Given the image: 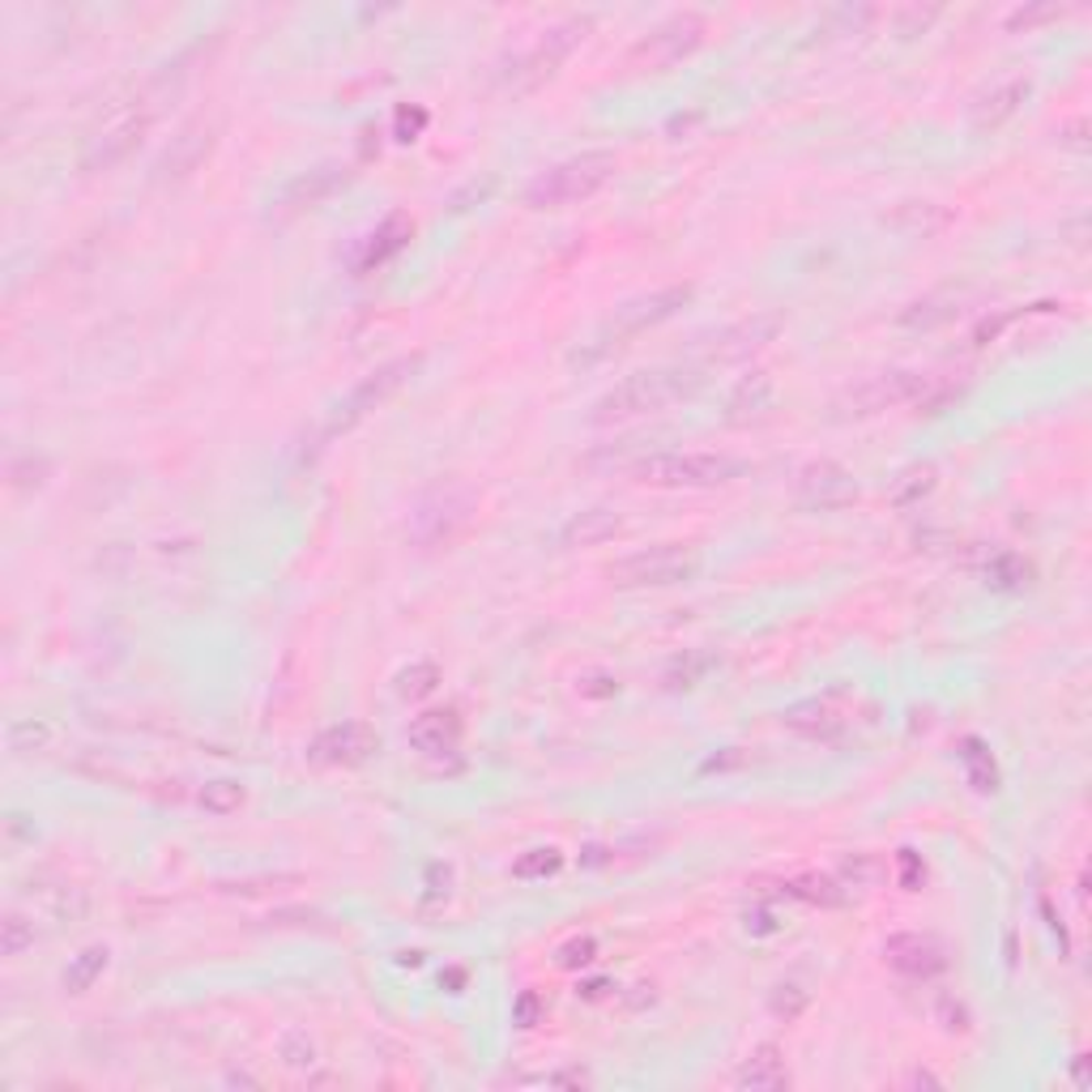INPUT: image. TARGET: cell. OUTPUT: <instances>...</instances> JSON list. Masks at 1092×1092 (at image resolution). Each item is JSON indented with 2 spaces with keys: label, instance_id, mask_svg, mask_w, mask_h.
Segmentation results:
<instances>
[{
  "label": "cell",
  "instance_id": "cell-1",
  "mask_svg": "<svg viewBox=\"0 0 1092 1092\" xmlns=\"http://www.w3.org/2000/svg\"><path fill=\"white\" fill-rule=\"evenodd\" d=\"M951 397H960V388L944 376L930 372H880L854 384L841 402H836V418H871L880 410H896V406H914V410H944Z\"/></svg>",
  "mask_w": 1092,
  "mask_h": 1092
},
{
  "label": "cell",
  "instance_id": "cell-2",
  "mask_svg": "<svg viewBox=\"0 0 1092 1092\" xmlns=\"http://www.w3.org/2000/svg\"><path fill=\"white\" fill-rule=\"evenodd\" d=\"M696 388H700V372H691V367H645V372H632L615 388H606L593 402L590 418L593 423H623V418L657 414L683 397H691Z\"/></svg>",
  "mask_w": 1092,
  "mask_h": 1092
},
{
  "label": "cell",
  "instance_id": "cell-3",
  "mask_svg": "<svg viewBox=\"0 0 1092 1092\" xmlns=\"http://www.w3.org/2000/svg\"><path fill=\"white\" fill-rule=\"evenodd\" d=\"M691 295H696V287H691V282H675V287H662V291H649V295H641V299H627L623 308H615V316L593 333L590 346L572 355V367L602 363V358H611L615 351H623L632 337H641L645 329L666 325L670 316H679L683 308L691 303Z\"/></svg>",
  "mask_w": 1092,
  "mask_h": 1092
},
{
  "label": "cell",
  "instance_id": "cell-4",
  "mask_svg": "<svg viewBox=\"0 0 1092 1092\" xmlns=\"http://www.w3.org/2000/svg\"><path fill=\"white\" fill-rule=\"evenodd\" d=\"M620 171V158L611 149H585V154H572L555 167L538 171V176L526 184L521 201L526 209H568L590 201L593 193H602L611 179Z\"/></svg>",
  "mask_w": 1092,
  "mask_h": 1092
},
{
  "label": "cell",
  "instance_id": "cell-5",
  "mask_svg": "<svg viewBox=\"0 0 1092 1092\" xmlns=\"http://www.w3.org/2000/svg\"><path fill=\"white\" fill-rule=\"evenodd\" d=\"M478 517V491L461 478H444L427 487L410 508V542L418 551H440L453 547Z\"/></svg>",
  "mask_w": 1092,
  "mask_h": 1092
},
{
  "label": "cell",
  "instance_id": "cell-6",
  "mask_svg": "<svg viewBox=\"0 0 1092 1092\" xmlns=\"http://www.w3.org/2000/svg\"><path fill=\"white\" fill-rule=\"evenodd\" d=\"M747 474V461L730 453H645L632 461V478L662 491H709Z\"/></svg>",
  "mask_w": 1092,
  "mask_h": 1092
},
{
  "label": "cell",
  "instance_id": "cell-7",
  "mask_svg": "<svg viewBox=\"0 0 1092 1092\" xmlns=\"http://www.w3.org/2000/svg\"><path fill=\"white\" fill-rule=\"evenodd\" d=\"M158 107H163V94L154 86H146L128 107H119V112H112L98 128H90L86 146H82V158H77L82 171H86V176H98V171L119 167L133 149L142 146V137L149 133Z\"/></svg>",
  "mask_w": 1092,
  "mask_h": 1092
},
{
  "label": "cell",
  "instance_id": "cell-8",
  "mask_svg": "<svg viewBox=\"0 0 1092 1092\" xmlns=\"http://www.w3.org/2000/svg\"><path fill=\"white\" fill-rule=\"evenodd\" d=\"M590 30H593L590 13H572V18H563L555 27H547L538 34V43H533L530 52H521V56L512 60V69H503L500 73L503 86L517 90V94H530V90H538L542 82H551L563 60L590 39Z\"/></svg>",
  "mask_w": 1092,
  "mask_h": 1092
},
{
  "label": "cell",
  "instance_id": "cell-9",
  "mask_svg": "<svg viewBox=\"0 0 1092 1092\" xmlns=\"http://www.w3.org/2000/svg\"><path fill=\"white\" fill-rule=\"evenodd\" d=\"M700 576V551L683 542H657L611 563V581L620 590H670Z\"/></svg>",
  "mask_w": 1092,
  "mask_h": 1092
},
{
  "label": "cell",
  "instance_id": "cell-10",
  "mask_svg": "<svg viewBox=\"0 0 1092 1092\" xmlns=\"http://www.w3.org/2000/svg\"><path fill=\"white\" fill-rule=\"evenodd\" d=\"M423 372V351H414V355H397V358H388V363H381L372 376H363V381L329 410V418H325V436H342V431H351V427H358L367 414L376 410V406H384L388 397H397L406 384L414 381Z\"/></svg>",
  "mask_w": 1092,
  "mask_h": 1092
},
{
  "label": "cell",
  "instance_id": "cell-11",
  "mask_svg": "<svg viewBox=\"0 0 1092 1092\" xmlns=\"http://www.w3.org/2000/svg\"><path fill=\"white\" fill-rule=\"evenodd\" d=\"M705 34H709L705 13L679 9V13L662 18L645 39H636V48H632V56L627 60L641 64V69H670V64H679V60L691 56V52L705 43Z\"/></svg>",
  "mask_w": 1092,
  "mask_h": 1092
},
{
  "label": "cell",
  "instance_id": "cell-12",
  "mask_svg": "<svg viewBox=\"0 0 1092 1092\" xmlns=\"http://www.w3.org/2000/svg\"><path fill=\"white\" fill-rule=\"evenodd\" d=\"M857 496H862L857 478L841 461H832V457L807 461L798 470L794 500L802 512H841V508H854Z\"/></svg>",
  "mask_w": 1092,
  "mask_h": 1092
},
{
  "label": "cell",
  "instance_id": "cell-13",
  "mask_svg": "<svg viewBox=\"0 0 1092 1092\" xmlns=\"http://www.w3.org/2000/svg\"><path fill=\"white\" fill-rule=\"evenodd\" d=\"M1029 94H1033V77L1029 73H1003V77H995L990 86H981L969 98V128H974L977 137L999 133L1007 119L1020 116V107L1029 103Z\"/></svg>",
  "mask_w": 1092,
  "mask_h": 1092
},
{
  "label": "cell",
  "instance_id": "cell-14",
  "mask_svg": "<svg viewBox=\"0 0 1092 1092\" xmlns=\"http://www.w3.org/2000/svg\"><path fill=\"white\" fill-rule=\"evenodd\" d=\"M214 146H218V124L206 116L188 119L176 137H171V146L154 158V184H179V179H188L214 154Z\"/></svg>",
  "mask_w": 1092,
  "mask_h": 1092
},
{
  "label": "cell",
  "instance_id": "cell-15",
  "mask_svg": "<svg viewBox=\"0 0 1092 1092\" xmlns=\"http://www.w3.org/2000/svg\"><path fill=\"white\" fill-rule=\"evenodd\" d=\"M376 751H381L376 726H367V721H337V726H325L321 735L312 738L308 760L325 768H355V765H367Z\"/></svg>",
  "mask_w": 1092,
  "mask_h": 1092
},
{
  "label": "cell",
  "instance_id": "cell-16",
  "mask_svg": "<svg viewBox=\"0 0 1092 1092\" xmlns=\"http://www.w3.org/2000/svg\"><path fill=\"white\" fill-rule=\"evenodd\" d=\"M351 179H355V171H351L346 163H316V167L299 171L295 179H287V188L278 193V206H273V214H278V218H295V214H303V209L325 206L329 197H337Z\"/></svg>",
  "mask_w": 1092,
  "mask_h": 1092
},
{
  "label": "cell",
  "instance_id": "cell-17",
  "mask_svg": "<svg viewBox=\"0 0 1092 1092\" xmlns=\"http://www.w3.org/2000/svg\"><path fill=\"white\" fill-rule=\"evenodd\" d=\"M887 965L901 977H914V981H930L947 969V947L935 935H922V930H905V935H892L884 944Z\"/></svg>",
  "mask_w": 1092,
  "mask_h": 1092
},
{
  "label": "cell",
  "instance_id": "cell-18",
  "mask_svg": "<svg viewBox=\"0 0 1092 1092\" xmlns=\"http://www.w3.org/2000/svg\"><path fill=\"white\" fill-rule=\"evenodd\" d=\"M969 287L965 282H947V287H935L930 295L914 299L909 308H901V316H896V325L901 329H914V333H930V329L947 325V321H956L960 312H965V303H969Z\"/></svg>",
  "mask_w": 1092,
  "mask_h": 1092
},
{
  "label": "cell",
  "instance_id": "cell-19",
  "mask_svg": "<svg viewBox=\"0 0 1092 1092\" xmlns=\"http://www.w3.org/2000/svg\"><path fill=\"white\" fill-rule=\"evenodd\" d=\"M777 333H781V316H777V312H765V316H747V321H738V325L721 329V333L713 337L709 358H717V363H738V358H747L751 351L768 346V342H772Z\"/></svg>",
  "mask_w": 1092,
  "mask_h": 1092
},
{
  "label": "cell",
  "instance_id": "cell-20",
  "mask_svg": "<svg viewBox=\"0 0 1092 1092\" xmlns=\"http://www.w3.org/2000/svg\"><path fill=\"white\" fill-rule=\"evenodd\" d=\"M461 735H466V726H461L457 709H427L410 721V735L406 738H410V747L418 756L440 760V756H453L461 747Z\"/></svg>",
  "mask_w": 1092,
  "mask_h": 1092
},
{
  "label": "cell",
  "instance_id": "cell-21",
  "mask_svg": "<svg viewBox=\"0 0 1092 1092\" xmlns=\"http://www.w3.org/2000/svg\"><path fill=\"white\" fill-rule=\"evenodd\" d=\"M772 402H777V384L768 372H747V376H738L730 384V393H726V423L730 427H747V423H760L768 410H772Z\"/></svg>",
  "mask_w": 1092,
  "mask_h": 1092
},
{
  "label": "cell",
  "instance_id": "cell-22",
  "mask_svg": "<svg viewBox=\"0 0 1092 1092\" xmlns=\"http://www.w3.org/2000/svg\"><path fill=\"white\" fill-rule=\"evenodd\" d=\"M410 236H414L410 214H388L381 227L363 239V248H358V257H355V273H372V269L388 266V261L410 243Z\"/></svg>",
  "mask_w": 1092,
  "mask_h": 1092
},
{
  "label": "cell",
  "instance_id": "cell-23",
  "mask_svg": "<svg viewBox=\"0 0 1092 1092\" xmlns=\"http://www.w3.org/2000/svg\"><path fill=\"white\" fill-rule=\"evenodd\" d=\"M615 533H623V517L615 508L597 503V508H581V512H572V517L563 521L560 542L563 547H602V542H611Z\"/></svg>",
  "mask_w": 1092,
  "mask_h": 1092
},
{
  "label": "cell",
  "instance_id": "cell-24",
  "mask_svg": "<svg viewBox=\"0 0 1092 1092\" xmlns=\"http://www.w3.org/2000/svg\"><path fill=\"white\" fill-rule=\"evenodd\" d=\"M735 1089H751V1092H781L790 1089V1067L781 1059L777 1046H760L751 1050L742 1067L735 1071Z\"/></svg>",
  "mask_w": 1092,
  "mask_h": 1092
},
{
  "label": "cell",
  "instance_id": "cell-25",
  "mask_svg": "<svg viewBox=\"0 0 1092 1092\" xmlns=\"http://www.w3.org/2000/svg\"><path fill=\"white\" fill-rule=\"evenodd\" d=\"M781 726L786 730H794L802 738H836L845 730V717L841 709H832V700H798L790 709L781 713Z\"/></svg>",
  "mask_w": 1092,
  "mask_h": 1092
},
{
  "label": "cell",
  "instance_id": "cell-26",
  "mask_svg": "<svg viewBox=\"0 0 1092 1092\" xmlns=\"http://www.w3.org/2000/svg\"><path fill=\"white\" fill-rule=\"evenodd\" d=\"M717 666H721V657L713 649H683L666 662L662 687H666V691H691V687H700V683L709 679Z\"/></svg>",
  "mask_w": 1092,
  "mask_h": 1092
},
{
  "label": "cell",
  "instance_id": "cell-27",
  "mask_svg": "<svg viewBox=\"0 0 1092 1092\" xmlns=\"http://www.w3.org/2000/svg\"><path fill=\"white\" fill-rule=\"evenodd\" d=\"M777 896L836 909V905H845V901H850V887L841 884L836 875H794V880H781V884H777Z\"/></svg>",
  "mask_w": 1092,
  "mask_h": 1092
},
{
  "label": "cell",
  "instance_id": "cell-28",
  "mask_svg": "<svg viewBox=\"0 0 1092 1092\" xmlns=\"http://www.w3.org/2000/svg\"><path fill=\"white\" fill-rule=\"evenodd\" d=\"M956 756H960L965 777H969V786H974L977 794H999L1003 777H999V765H995V756H990V747L981 738H965Z\"/></svg>",
  "mask_w": 1092,
  "mask_h": 1092
},
{
  "label": "cell",
  "instance_id": "cell-29",
  "mask_svg": "<svg viewBox=\"0 0 1092 1092\" xmlns=\"http://www.w3.org/2000/svg\"><path fill=\"white\" fill-rule=\"evenodd\" d=\"M1037 576V568L1025 555H1016V551H995L990 563H986V585L990 590H1003V593H1020L1029 590Z\"/></svg>",
  "mask_w": 1092,
  "mask_h": 1092
},
{
  "label": "cell",
  "instance_id": "cell-30",
  "mask_svg": "<svg viewBox=\"0 0 1092 1092\" xmlns=\"http://www.w3.org/2000/svg\"><path fill=\"white\" fill-rule=\"evenodd\" d=\"M107 965H112V951H107L103 944H90V947H82L69 965H64V977H60V981H64V990H69V995H86L90 986L107 974Z\"/></svg>",
  "mask_w": 1092,
  "mask_h": 1092
},
{
  "label": "cell",
  "instance_id": "cell-31",
  "mask_svg": "<svg viewBox=\"0 0 1092 1092\" xmlns=\"http://www.w3.org/2000/svg\"><path fill=\"white\" fill-rule=\"evenodd\" d=\"M935 487H939V470L930 461H914L892 478V508H917Z\"/></svg>",
  "mask_w": 1092,
  "mask_h": 1092
},
{
  "label": "cell",
  "instance_id": "cell-32",
  "mask_svg": "<svg viewBox=\"0 0 1092 1092\" xmlns=\"http://www.w3.org/2000/svg\"><path fill=\"white\" fill-rule=\"evenodd\" d=\"M1037 312H1063V303H1033V308H1003V312H995V316H981L977 329L969 333V346H990V342H999L1003 337L1007 325H1016V321H1025V316H1037Z\"/></svg>",
  "mask_w": 1092,
  "mask_h": 1092
},
{
  "label": "cell",
  "instance_id": "cell-33",
  "mask_svg": "<svg viewBox=\"0 0 1092 1092\" xmlns=\"http://www.w3.org/2000/svg\"><path fill=\"white\" fill-rule=\"evenodd\" d=\"M278 1059H282L287 1071L312 1075V1071L321 1067V1050H316V1041L308 1037V1029H287V1033L278 1037Z\"/></svg>",
  "mask_w": 1092,
  "mask_h": 1092
},
{
  "label": "cell",
  "instance_id": "cell-34",
  "mask_svg": "<svg viewBox=\"0 0 1092 1092\" xmlns=\"http://www.w3.org/2000/svg\"><path fill=\"white\" fill-rule=\"evenodd\" d=\"M947 218L951 214L944 206H935V201H905L892 214V227H901L909 236H935L939 227H947Z\"/></svg>",
  "mask_w": 1092,
  "mask_h": 1092
},
{
  "label": "cell",
  "instance_id": "cell-35",
  "mask_svg": "<svg viewBox=\"0 0 1092 1092\" xmlns=\"http://www.w3.org/2000/svg\"><path fill=\"white\" fill-rule=\"evenodd\" d=\"M243 798H248V790L239 786L236 777H218V781H206L197 790V802H201V811H209V815H236L239 807H243Z\"/></svg>",
  "mask_w": 1092,
  "mask_h": 1092
},
{
  "label": "cell",
  "instance_id": "cell-36",
  "mask_svg": "<svg viewBox=\"0 0 1092 1092\" xmlns=\"http://www.w3.org/2000/svg\"><path fill=\"white\" fill-rule=\"evenodd\" d=\"M440 687V666L436 662H410L406 670H397V679H393V691L402 696V700H423V696H431Z\"/></svg>",
  "mask_w": 1092,
  "mask_h": 1092
},
{
  "label": "cell",
  "instance_id": "cell-37",
  "mask_svg": "<svg viewBox=\"0 0 1092 1092\" xmlns=\"http://www.w3.org/2000/svg\"><path fill=\"white\" fill-rule=\"evenodd\" d=\"M563 866V854L555 845H538V850H526V854L512 862V875L517 880H551V875H560Z\"/></svg>",
  "mask_w": 1092,
  "mask_h": 1092
},
{
  "label": "cell",
  "instance_id": "cell-38",
  "mask_svg": "<svg viewBox=\"0 0 1092 1092\" xmlns=\"http://www.w3.org/2000/svg\"><path fill=\"white\" fill-rule=\"evenodd\" d=\"M34 939H39V930L22 909H9L0 917V951L4 956H22L27 947H34Z\"/></svg>",
  "mask_w": 1092,
  "mask_h": 1092
},
{
  "label": "cell",
  "instance_id": "cell-39",
  "mask_svg": "<svg viewBox=\"0 0 1092 1092\" xmlns=\"http://www.w3.org/2000/svg\"><path fill=\"white\" fill-rule=\"evenodd\" d=\"M52 742V726L43 717H22L9 726V751L13 756H30V751H43Z\"/></svg>",
  "mask_w": 1092,
  "mask_h": 1092
},
{
  "label": "cell",
  "instance_id": "cell-40",
  "mask_svg": "<svg viewBox=\"0 0 1092 1092\" xmlns=\"http://www.w3.org/2000/svg\"><path fill=\"white\" fill-rule=\"evenodd\" d=\"M1071 13V4H1059V0H1037V4H1020L1007 13V30H1033L1046 27V22H1059Z\"/></svg>",
  "mask_w": 1092,
  "mask_h": 1092
},
{
  "label": "cell",
  "instance_id": "cell-41",
  "mask_svg": "<svg viewBox=\"0 0 1092 1092\" xmlns=\"http://www.w3.org/2000/svg\"><path fill=\"white\" fill-rule=\"evenodd\" d=\"M836 880L845 887H866V884H880L884 880V862L875 854H850L841 862V871H836Z\"/></svg>",
  "mask_w": 1092,
  "mask_h": 1092
},
{
  "label": "cell",
  "instance_id": "cell-42",
  "mask_svg": "<svg viewBox=\"0 0 1092 1092\" xmlns=\"http://www.w3.org/2000/svg\"><path fill=\"white\" fill-rule=\"evenodd\" d=\"M48 457H34V453H27V457H13L9 461V482L18 487V491H30V487H43V478H48Z\"/></svg>",
  "mask_w": 1092,
  "mask_h": 1092
},
{
  "label": "cell",
  "instance_id": "cell-43",
  "mask_svg": "<svg viewBox=\"0 0 1092 1092\" xmlns=\"http://www.w3.org/2000/svg\"><path fill=\"white\" fill-rule=\"evenodd\" d=\"M448 896H453V866L431 862L427 866V880H423V909H440Z\"/></svg>",
  "mask_w": 1092,
  "mask_h": 1092
},
{
  "label": "cell",
  "instance_id": "cell-44",
  "mask_svg": "<svg viewBox=\"0 0 1092 1092\" xmlns=\"http://www.w3.org/2000/svg\"><path fill=\"white\" fill-rule=\"evenodd\" d=\"M807 990L802 986H794V981H781V986H772V999H768V1007H772V1016H781V1020H794L798 1011L807 1007Z\"/></svg>",
  "mask_w": 1092,
  "mask_h": 1092
},
{
  "label": "cell",
  "instance_id": "cell-45",
  "mask_svg": "<svg viewBox=\"0 0 1092 1092\" xmlns=\"http://www.w3.org/2000/svg\"><path fill=\"white\" fill-rule=\"evenodd\" d=\"M576 691H581L585 700H615V696H620V675H611V670H590V675L576 679Z\"/></svg>",
  "mask_w": 1092,
  "mask_h": 1092
},
{
  "label": "cell",
  "instance_id": "cell-46",
  "mask_svg": "<svg viewBox=\"0 0 1092 1092\" xmlns=\"http://www.w3.org/2000/svg\"><path fill=\"white\" fill-rule=\"evenodd\" d=\"M542 1016H547V999H542L538 990H521V995L512 999V1025H517V1029L542 1025Z\"/></svg>",
  "mask_w": 1092,
  "mask_h": 1092
},
{
  "label": "cell",
  "instance_id": "cell-47",
  "mask_svg": "<svg viewBox=\"0 0 1092 1092\" xmlns=\"http://www.w3.org/2000/svg\"><path fill=\"white\" fill-rule=\"evenodd\" d=\"M521 1084H547V1089H590L593 1075L581 1071V1067H560V1071H542V1075H530Z\"/></svg>",
  "mask_w": 1092,
  "mask_h": 1092
},
{
  "label": "cell",
  "instance_id": "cell-48",
  "mask_svg": "<svg viewBox=\"0 0 1092 1092\" xmlns=\"http://www.w3.org/2000/svg\"><path fill=\"white\" fill-rule=\"evenodd\" d=\"M593 956H597V944L585 935V939H568V944L555 951V965H560V969H585V965H593Z\"/></svg>",
  "mask_w": 1092,
  "mask_h": 1092
},
{
  "label": "cell",
  "instance_id": "cell-49",
  "mask_svg": "<svg viewBox=\"0 0 1092 1092\" xmlns=\"http://www.w3.org/2000/svg\"><path fill=\"white\" fill-rule=\"evenodd\" d=\"M935 18H939V9H922V4H909V9H896V13H892L896 34H905V39H909V34H922Z\"/></svg>",
  "mask_w": 1092,
  "mask_h": 1092
},
{
  "label": "cell",
  "instance_id": "cell-50",
  "mask_svg": "<svg viewBox=\"0 0 1092 1092\" xmlns=\"http://www.w3.org/2000/svg\"><path fill=\"white\" fill-rule=\"evenodd\" d=\"M896 884L905 887V892H917V887L926 884V862L914 850H901L896 854Z\"/></svg>",
  "mask_w": 1092,
  "mask_h": 1092
},
{
  "label": "cell",
  "instance_id": "cell-51",
  "mask_svg": "<svg viewBox=\"0 0 1092 1092\" xmlns=\"http://www.w3.org/2000/svg\"><path fill=\"white\" fill-rule=\"evenodd\" d=\"M427 107H397V119H393V137L397 142H418V133L427 128Z\"/></svg>",
  "mask_w": 1092,
  "mask_h": 1092
},
{
  "label": "cell",
  "instance_id": "cell-52",
  "mask_svg": "<svg viewBox=\"0 0 1092 1092\" xmlns=\"http://www.w3.org/2000/svg\"><path fill=\"white\" fill-rule=\"evenodd\" d=\"M491 188H496V176H487L482 184L470 179L461 193H453V197H448V209H453V214H461V209H470V201H487V197H491Z\"/></svg>",
  "mask_w": 1092,
  "mask_h": 1092
},
{
  "label": "cell",
  "instance_id": "cell-53",
  "mask_svg": "<svg viewBox=\"0 0 1092 1092\" xmlns=\"http://www.w3.org/2000/svg\"><path fill=\"white\" fill-rule=\"evenodd\" d=\"M742 765H747V751H742V747H726V751L709 756V760L700 765V772L709 777V772H730V768H742Z\"/></svg>",
  "mask_w": 1092,
  "mask_h": 1092
},
{
  "label": "cell",
  "instance_id": "cell-54",
  "mask_svg": "<svg viewBox=\"0 0 1092 1092\" xmlns=\"http://www.w3.org/2000/svg\"><path fill=\"white\" fill-rule=\"evenodd\" d=\"M742 922H747V930H751V935H777V926H781L777 914H772L768 905H760V909H747Z\"/></svg>",
  "mask_w": 1092,
  "mask_h": 1092
},
{
  "label": "cell",
  "instance_id": "cell-55",
  "mask_svg": "<svg viewBox=\"0 0 1092 1092\" xmlns=\"http://www.w3.org/2000/svg\"><path fill=\"white\" fill-rule=\"evenodd\" d=\"M1084 128H1089V124H1084V116H1075L1071 124H1063V128H1059V142H1063V146H1071V149H1084V146H1089V142H1084Z\"/></svg>",
  "mask_w": 1092,
  "mask_h": 1092
},
{
  "label": "cell",
  "instance_id": "cell-56",
  "mask_svg": "<svg viewBox=\"0 0 1092 1092\" xmlns=\"http://www.w3.org/2000/svg\"><path fill=\"white\" fill-rule=\"evenodd\" d=\"M944 1029H951V1033H965V1029H969V1011H965L960 1003L956 1007L944 1003Z\"/></svg>",
  "mask_w": 1092,
  "mask_h": 1092
},
{
  "label": "cell",
  "instance_id": "cell-57",
  "mask_svg": "<svg viewBox=\"0 0 1092 1092\" xmlns=\"http://www.w3.org/2000/svg\"><path fill=\"white\" fill-rule=\"evenodd\" d=\"M4 828H9L13 841H34V824H27V815H18V811L4 820Z\"/></svg>",
  "mask_w": 1092,
  "mask_h": 1092
},
{
  "label": "cell",
  "instance_id": "cell-58",
  "mask_svg": "<svg viewBox=\"0 0 1092 1092\" xmlns=\"http://www.w3.org/2000/svg\"><path fill=\"white\" fill-rule=\"evenodd\" d=\"M576 995H581V999H590V1003H597V999H606V995H611V981H606V977H593V981H585Z\"/></svg>",
  "mask_w": 1092,
  "mask_h": 1092
},
{
  "label": "cell",
  "instance_id": "cell-59",
  "mask_svg": "<svg viewBox=\"0 0 1092 1092\" xmlns=\"http://www.w3.org/2000/svg\"><path fill=\"white\" fill-rule=\"evenodd\" d=\"M696 119H700V112H687V116L679 112V116L666 119V133H670V137H679V133H691V124H696Z\"/></svg>",
  "mask_w": 1092,
  "mask_h": 1092
},
{
  "label": "cell",
  "instance_id": "cell-60",
  "mask_svg": "<svg viewBox=\"0 0 1092 1092\" xmlns=\"http://www.w3.org/2000/svg\"><path fill=\"white\" fill-rule=\"evenodd\" d=\"M909 1089H944V1080L939 1075H930V1071H909V1080H905Z\"/></svg>",
  "mask_w": 1092,
  "mask_h": 1092
},
{
  "label": "cell",
  "instance_id": "cell-61",
  "mask_svg": "<svg viewBox=\"0 0 1092 1092\" xmlns=\"http://www.w3.org/2000/svg\"><path fill=\"white\" fill-rule=\"evenodd\" d=\"M1075 1084L1089 1089V1054H1075Z\"/></svg>",
  "mask_w": 1092,
  "mask_h": 1092
},
{
  "label": "cell",
  "instance_id": "cell-62",
  "mask_svg": "<svg viewBox=\"0 0 1092 1092\" xmlns=\"http://www.w3.org/2000/svg\"><path fill=\"white\" fill-rule=\"evenodd\" d=\"M227 1084H239V1089H257L261 1080H257V1075H243V1071H231V1075H227Z\"/></svg>",
  "mask_w": 1092,
  "mask_h": 1092
},
{
  "label": "cell",
  "instance_id": "cell-63",
  "mask_svg": "<svg viewBox=\"0 0 1092 1092\" xmlns=\"http://www.w3.org/2000/svg\"><path fill=\"white\" fill-rule=\"evenodd\" d=\"M440 981H444V986H453V995H457V990L466 986V969H453V974H444Z\"/></svg>",
  "mask_w": 1092,
  "mask_h": 1092
},
{
  "label": "cell",
  "instance_id": "cell-64",
  "mask_svg": "<svg viewBox=\"0 0 1092 1092\" xmlns=\"http://www.w3.org/2000/svg\"><path fill=\"white\" fill-rule=\"evenodd\" d=\"M397 965H410V969H418V965H423V951H402V956H397Z\"/></svg>",
  "mask_w": 1092,
  "mask_h": 1092
}]
</instances>
